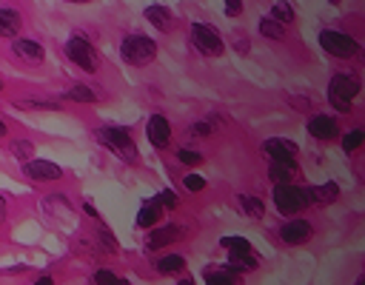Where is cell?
<instances>
[{"label":"cell","mask_w":365,"mask_h":285,"mask_svg":"<svg viewBox=\"0 0 365 285\" xmlns=\"http://www.w3.org/2000/svg\"><path fill=\"white\" fill-rule=\"evenodd\" d=\"M120 57L134 69H146L148 63H155V57H157V43L148 35H129L120 43Z\"/></svg>","instance_id":"6da1fadb"},{"label":"cell","mask_w":365,"mask_h":285,"mask_svg":"<svg viewBox=\"0 0 365 285\" xmlns=\"http://www.w3.org/2000/svg\"><path fill=\"white\" fill-rule=\"evenodd\" d=\"M98 143L106 146L109 151H114L120 160L129 163V166L140 163V151H137V146H134V140H132V134L126 129H111V125L98 129Z\"/></svg>","instance_id":"7a4b0ae2"},{"label":"cell","mask_w":365,"mask_h":285,"mask_svg":"<svg viewBox=\"0 0 365 285\" xmlns=\"http://www.w3.org/2000/svg\"><path fill=\"white\" fill-rule=\"evenodd\" d=\"M357 91H359V80L354 75H334L331 83H328V103L348 114L351 111V100L357 98Z\"/></svg>","instance_id":"3957f363"},{"label":"cell","mask_w":365,"mask_h":285,"mask_svg":"<svg viewBox=\"0 0 365 285\" xmlns=\"http://www.w3.org/2000/svg\"><path fill=\"white\" fill-rule=\"evenodd\" d=\"M63 49H66V57L75 63L77 69H83V72H88V75H95V72L100 69V54L95 52V46H91L86 38L75 35V38L66 40Z\"/></svg>","instance_id":"277c9868"},{"label":"cell","mask_w":365,"mask_h":285,"mask_svg":"<svg viewBox=\"0 0 365 285\" xmlns=\"http://www.w3.org/2000/svg\"><path fill=\"white\" fill-rule=\"evenodd\" d=\"M274 206H277V211L286 214V217L300 214L309 206L306 188H297L294 183H274Z\"/></svg>","instance_id":"5b68a950"},{"label":"cell","mask_w":365,"mask_h":285,"mask_svg":"<svg viewBox=\"0 0 365 285\" xmlns=\"http://www.w3.org/2000/svg\"><path fill=\"white\" fill-rule=\"evenodd\" d=\"M192 43L203 57H220L226 52V40L220 38V31L208 23H192Z\"/></svg>","instance_id":"8992f818"},{"label":"cell","mask_w":365,"mask_h":285,"mask_svg":"<svg viewBox=\"0 0 365 285\" xmlns=\"http://www.w3.org/2000/svg\"><path fill=\"white\" fill-rule=\"evenodd\" d=\"M220 245L228 251V265H234L237 271H254L260 265L257 254L251 251V242L246 237H223Z\"/></svg>","instance_id":"52a82bcc"},{"label":"cell","mask_w":365,"mask_h":285,"mask_svg":"<svg viewBox=\"0 0 365 285\" xmlns=\"http://www.w3.org/2000/svg\"><path fill=\"white\" fill-rule=\"evenodd\" d=\"M320 46H323V52H328L331 57H354L357 52H359V46H357V40L354 38H348L345 31H334V29H325V31H320Z\"/></svg>","instance_id":"ba28073f"},{"label":"cell","mask_w":365,"mask_h":285,"mask_svg":"<svg viewBox=\"0 0 365 285\" xmlns=\"http://www.w3.org/2000/svg\"><path fill=\"white\" fill-rule=\"evenodd\" d=\"M23 174L29 180H35V183H57L60 177H63V169H60L57 163H52V160H38V157H32V160L23 163Z\"/></svg>","instance_id":"9c48e42d"},{"label":"cell","mask_w":365,"mask_h":285,"mask_svg":"<svg viewBox=\"0 0 365 285\" xmlns=\"http://www.w3.org/2000/svg\"><path fill=\"white\" fill-rule=\"evenodd\" d=\"M146 137L151 143V148H166L169 140H171V123L163 117V114H151L148 123H146Z\"/></svg>","instance_id":"30bf717a"},{"label":"cell","mask_w":365,"mask_h":285,"mask_svg":"<svg viewBox=\"0 0 365 285\" xmlns=\"http://www.w3.org/2000/svg\"><path fill=\"white\" fill-rule=\"evenodd\" d=\"M143 17L155 26L160 35H171V31L177 29V17H174V12L169 9V6H160V3H155V6H146V12H143Z\"/></svg>","instance_id":"8fae6325"},{"label":"cell","mask_w":365,"mask_h":285,"mask_svg":"<svg viewBox=\"0 0 365 285\" xmlns=\"http://www.w3.org/2000/svg\"><path fill=\"white\" fill-rule=\"evenodd\" d=\"M263 154L268 160H297L300 146L294 140H286V137H271V140L263 143Z\"/></svg>","instance_id":"7c38bea8"},{"label":"cell","mask_w":365,"mask_h":285,"mask_svg":"<svg viewBox=\"0 0 365 285\" xmlns=\"http://www.w3.org/2000/svg\"><path fill=\"white\" fill-rule=\"evenodd\" d=\"M180 229L177 226H171V223H160V226H155L148 231V237H146V248L148 251H160V248H166V245H174L177 240H180Z\"/></svg>","instance_id":"4fadbf2b"},{"label":"cell","mask_w":365,"mask_h":285,"mask_svg":"<svg viewBox=\"0 0 365 285\" xmlns=\"http://www.w3.org/2000/svg\"><path fill=\"white\" fill-rule=\"evenodd\" d=\"M311 234H314L311 223H309V219H300V217L280 229V240H283L286 245H302V242L311 240Z\"/></svg>","instance_id":"5bb4252c"},{"label":"cell","mask_w":365,"mask_h":285,"mask_svg":"<svg viewBox=\"0 0 365 285\" xmlns=\"http://www.w3.org/2000/svg\"><path fill=\"white\" fill-rule=\"evenodd\" d=\"M163 206L151 197V200H143V206H140V211H137V229H155V226H160L163 223Z\"/></svg>","instance_id":"9a60e30c"},{"label":"cell","mask_w":365,"mask_h":285,"mask_svg":"<svg viewBox=\"0 0 365 285\" xmlns=\"http://www.w3.org/2000/svg\"><path fill=\"white\" fill-rule=\"evenodd\" d=\"M337 132H340L337 120L328 117V114H314L309 120V134L317 137V140H334V137H337Z\"/></svg>","instance_id":"2e32d148"},{"label":"cell","mask_w":365,"mask_h":285,"mask_svg":"<svg viewBox=\"0 0 365 285\" xmlns=\"http://www.w3.org/2000/svg\"><path fill=\"white\" fill-rule=\"evenodd\" d=\"M12 52L17 57H23V60H32V63L43 60V46L38 40H32V38H20V35L12 38Z\"/></svg>","instance_id":"e0dca14e"},{"label":"cell","mask_w":365,"mask_h":285,"mask_svg":"<svg viewBox=\"0 0 365 285\" xmlns=\"http://www.w3.org/2000/svg\"><path fill=\"white\" fill-rule=\"evenodd\" d=\"M268 177H271V183H294V177H300L297 160H271Z\"/></svg>","instance_id":"ac0fdd59"},{"label":"cell","mask_w":365,"mask_h":285,"mask_svg":"<svg viewBox=\"0 0 365 285\" xmlns=\"http://www.w3.org/2000/svg\"><path fill=\"white\" fill-rule=\"evenodd\" d=\"M306 197H309V206L317 203V206H325V203H334L340 197V185L337 183H323V185H311L306 188Z\"/></svg>","instance_id":"d6986e66"},{"label":"cell","mask_w":365,"mask_h":285,"mask_svg":"<svg viewBox=\"0 0 365 285\" xmlns=\"http://www.w3.org/2000/svg\"><path fill=\"white\" fill-rule=\"evenodd\" d=\"M203 279L205 282H211V285H226V282H237L240 279V271L234 268V265H208L205 271H203Z\"/></svg>","instance_id":"ffe728a7"},{"label":"cell","mask_w":365,"mask_h":285,"mask_svg":"<svg viewBox=\"0 0 365 285\" xmlns=\"http://www.w3.org/2000/svg\"><path fill=\"white\" fill-rule=\"evenodd\" d=\"M20 31V12L12 6H0V38H17Z\"/></svg>","instance_id":"44dd1931"},{"label":"cell","mask_w":365,"mask_h":285,"mask_svg":"<svg viewBox=\"0 0 365 285\" xmlns=\"http://www.w3.org/2000/svg\"><path fill=\"white\" fill-rule=\"evenodd\" d=\"M260 35L268 38V40H283V38H286V23L274 20V17L268 15V17L260 20Z\"/></svg>","instance_id":"7402d4cb"},{"label":"cell","mask_w":365,"mask_h":285,"mask_svg":"<svg viewBox=\"0 0 365 285\" xmlns=\"http://www.w3.org/2000/svg\"><path fill=\"white\" fill-rule=\"evenodd\" d=\"M160 274H180V271H186V257H180V254H166L157 260L155 265Z\"/></svg>","instance_id":"603a6c76"},{"label":"cell","mask_w":365,"mask_h":285,"mask_svg":"<svg viewBox=\"0 0 365 285\" xmlns=\"http://www.w3.org/2000/svg\"><path fill=\"white\" fill-rule=\"evenodd\" d=\"M66 98L75 100V103H95L98 100V94L91 91V86H83V83H75L66 88Z\"/></svg>","instance_id":"cb8c5ba5"},{"label":"cell","mask_w":365,"mask_h":285,"mask_svg":"<svg viewBox=\"0 0 365 285\" xmlns=\"http://www.w3.org/2000/svg\"><path fill=\"white\" fill-rule=\"evenodd\" d=\"M9 151H12L15 160L26 163V160H32V157H35V143H29V140H15V143L9 146Z\"/></svg>","instance_id":"d4e9b609"},{"label":"cell","mask_w":365,"mask_h":285,"mask_svg":"<svg viewBox=\"0 0 365 285\" xmlns=\"http://www.w3.org/2000/svg\"><path fill=\"white\" fill-rule=\"evenodd\" d=\"M240 206H242V211H246L249 217H254V219H263V214H265V206H263V200H257V197H249V194H242V197H240Z\"/></svg>","instance_id":"484cf974"},{"label":"cell","mask_w":365,"mask_h":285,"mask_svg":"<svg viewBox=\"0 0 365 285\" xmlns=\"http://www.w3.org/2000/svg\"><path fill=\"white\" fill-rule=\"evenodd\" d=\"M271 17L288 26V23L294 20V6H291V3H286V0H277V3L271 6Z\"/></svg>","instance_id":"4316f807"},{"label":"cell","mask_w":365,"mask_h":285,"mask_svg":"<svg viewBox=\"0 0 365 285\" xmlns=\"http://www.w3.org/2000/svg\"><path fill=\"white\" fill-rule=\"evenodd\" d=\"M17 106L23 109H32V111H57V103L52 100H32V98H26V100H17Z\"/></svg>","instance_id":"83f0119b"},{"label":"cell","mask_w":365,"mask_h":285,"mask_svg":"<svg viewBox=\"0 0 365 285\" xmlns=\"http://www.w3.org/2000/svg\"><path fill=\"white\" fill-rule=\"evenodd\" d=\"M362 140H365V129H354V132H348V134L343 137V148L351 154L354 148H359V146H362Z\"/></svg>","instance_id":"f1b7e54d"},{"label":"cell","mask_w":365,"mask_h":285,"mask_svg":"<svg viewBox=\"0 0 365 285\" xmlns=\"http://www.w3.org/2000/svg\"><path fill=\"white\" fill-rule=\"evenodd\" d=\"M177 160H180L182 166H200V163H203V154L194 151V148H180V151H177Z\"/></svg>","instance_id":"f546056e"},{"label":"cell","mask_w":365,"mask_h":285,"mask_svg":"<svg viewBox=\"0 0 365 285\" xmlns=\"http://www.w3.org/2000/svg\"><path fill=\"white\" fill-rule=\"evenodd\" d=\"M182 185H186L189 188V192H203V188H205V177L203 174H197V171H192V174H186V177H182Z\"/></svg>","instance_id":"4dcf8cb0"},{"label":"cell","mask_w":365,"mask_h":285,"mask_svg":"<svg viewBox=\"0 0 365 285\" xmlns=\"http://www.w3.org/2000/svg\"><path fill=\"white\" fill-rule=\"evenodd\" d=\"M155 200H157V203H160V206H163L166 211H171V208H177V194L171 192V188H163V192H160V194H157Z\"/></svg>","instance_id":"1f68e13d"},{"label":"cell","mask_w":365,"mask_h":285,"mask_svg":"<svg viewBox=\"0 0 365 285\" xmlns=\"http://www.w3.org/2000/svg\"><path fill=\"white\" fill-rule=\"evenodd\" d=\"M91 282H98V285H109V282H120V277H117L114 271H106V268H100L95 277H91Z\"/></svg>","instance_id":"d6a6232c"},{"label":"cell","mask_w":365,"mask_h":285,"mask_svg":"<svg viewBox=\"0 0 365 285\" xmlns=\"http://www.w3.org/2000/svg\"><path fill=\"white\" fill-rule=\"evenodd\" d=\"M223 3H226V15H228V17L242 15V0H223Z\"/></svg>","instance_id":"836d02e7"},{"label":"cell","mask_w":365,"mask_h":285,"mask_svg":"<svg viewBox=\"0 0 365 285\" xmlns=\"http://www.w3.org/2000/svg\"><path fill=\"white\" fill-rule=\"evenodd\" d=\"M192 134L194 137H208L211 134V123H194L192 125Z\"/></svg>","instance_id":"e575fe53"},{"label":"cell","mask_w":365,"mask_h":285,"mask_svg":"<svg viewBox=\"0 0 365 285\" xmlns=\"http://www.w3.org/2000/svg\"><path fill=\"white\" fill-rule=\"evenodd\" d=\"M100 237H103V242H106V248H109V251H117V240H114L109 231H103Z\"/></svg>","instance_id":"d590c367"},{"label":"cell","mask_w":365,"mask_h":285,"mask_svg":"<svg viewBox=\"0 0 365 285\" xmlns=\"http://www.w3.org/2000/svg\"><path fill=\"white\" fill-rule=\"evenodd\" d=\"M83 211H86L88 217H95V219H98V223H100V214H98V208H95V206H91V203H83Z\"/></svg>","instance_id":"8d00e7d4"},{"label":"cell","mask_w":365,"mask_h":285,"mask_svg":"<svg viewBox=\"0 0 365 285\" xmlns=\"http://www.w3.org/2000/svg\"><path fill=\"white\" fill-rule=\"evenodd\" d=\"M3 219H6V197L0 194V223H3Z\"/></svg>","instance_id":"74e56055"},{"label":"cell","mask_w":365,"mask_h":285,"mask_svg":"<svg viewBox=\"0 0 365 285\" xmlns=\"http://www.w3.org/2000/svg\"><path fill=\"white\" fill-rule=\"evenodd\" d=\"M0 137H6V123L0 120Z\"/></svg>","instance_id":"f35d334b"},{"label":"cell","mask_w":365,"mask_h":285,"mask_svg":"<svg viewBox=\"0 0 365 285\" xmlns=\"http://www.w3.org/2000/svg\"><path fill=\"white\" fill-rule=\"evenodd\" d=\"M66 3H88V0H66Z\"/></svg>","instance_id":"ab89813d"},{"label":"cell","mask_w":365,"mask_h":285,"mask_svg":"<svg viewBox=\"0 0 365 285\" xmlns=\"http://www.w3.org/2000/svg\"><path fill=\"white\" fill-rule=\"evenodd\" d=\"M328 3H334V6H337V3H343V0H328Z\"/></svg>","instance_id":"60d3db41"},{"label":"cell","mask_w":365,"mask_h":285,"mask_svg":"<svg viewBox=\"0 0 365 285\" xmlns=\"http://www.w3.org/2000/svg\"><path fill=\"white\" fill-rule=\"evenodd\" d=\"M0 91H3V83H0Z\"/></svg>","instance_id":"b9f144b4"}]
</instances>
